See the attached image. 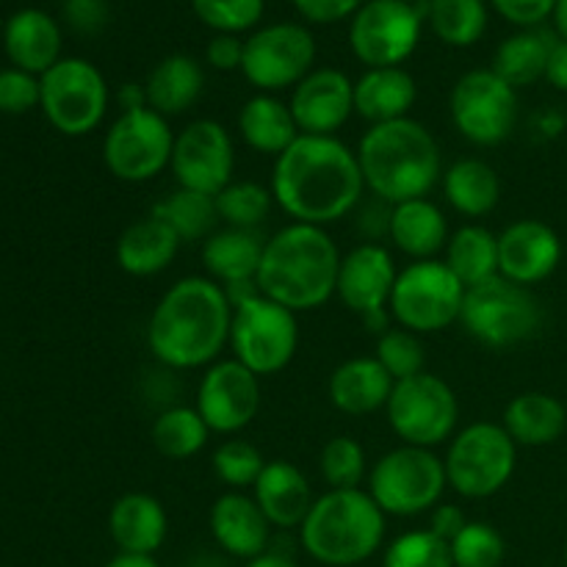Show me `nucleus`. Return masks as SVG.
<instances>
[{
  "label": "nucleus",
  "mask_w": 567,
  "mask_h": 567,
  "mask_svg": "<svg viewBox=\"0 0 567 567\" xmlns=\"http://www.w3.org/2000/svg\"><path fill=\"white\" fill-rule=\"evenodd\" d=\"M271 197L291 221L327 227L358 208L365 192L358 153L338 136H299L275 158Z\"/></svg>",
  "instance_id": "f257e3e1"
},
{
  "label": "nucleus",
  "mask_w": 567,
  "mask_h": 567,
  "mask_svg": "<svg viewBox=\"0 0 567 567\" xmlns=\"http://www.w3.org/2000/svg\"><path fill=\"white\" fill-rule=\"evenodd\" d=\"M233 302L210 277H183L155 305L147 327L150 352L175 371L214 365L230 343Z\"/></svg>",
  "instance_id": "f03ea898"
},
{
  "label": "nucleus",
  "mask_w": 567,
  "mask_h": 567,
  "mask_svg": "<svg viewBox=\"0 0 567 567\" xmlns=\"http://www.w3.org/2000/svg\"><path fill=\"white\" fill-rule=\"evenodd\" d=\"M341 252L324 227L291 221L266 238L255 286L271 302L305 313L336 297Z\"/></svg>",
  "instance_id": "7ed1b4c3"
},
{
  "label": "nucleus",
  "mask_w": 567,
  "mask_h": 567,
  "mask_svg": "<svg viewBox=\"0 0 567 567\" xmlns=\"http://www.w3.org/2000/svg\"><path fill=\"white\" fill-rule=\"evenodd\" d=\"M354 153L365 188L385 205L426 197L443 177L441 147L435 136L410 116L371 125Z\"/></svg>",
  "instance_id": "20e7f679"
},
{
  "label": "nucleus",
  "mask_w": 567,
  "mask_h": 567,
  "mask_svg": "<svg viewBox=\"0 0 567 567\" xmlns=\"http://www.w3.org/2000/svg\"><path fill=\"white\" fill-rule=\"evenodd\" d=\"M385 540V513L369 491H327L299 526L310 559L327 567H354L374 557Z\"/></svg>",
  "instance_id": "39448f33"
},
{
  "label": "nucleus",
  "mask_w": 567,
  "mask_h": 567,
  "mask_svg": "<svg viewBox=\"0 0 567 567\" xmlns=\"http://www.w3.org/2000/svg\"><path fill=\"white\" fill-rule=\"evenodd\" d=\"M443 465H446L449 487L457 496L480 502L496 496L509 485L518 465V443L502 424L476 421L463 426L449 441Z\"/></svg>",
  "instance_id": "423d86ee"
},
{
  "label": "nucleus",
  "mask_w": 567,
  "mask_h": 567,
  "mask_svg": "<svg viewBox=\"0 0 567 567\" xmlns=\"http://www.w3.org/2000/svg\"><path fill=\"white\" fill-rule=\"evenodd\" d=\"M446 465L432 449L396 446L369 471V496L385 515L413 518L432 513L446 493Z\"/></svg>",
  "instance_id": "0eeeda50"
},
{
  "label": "nucleus",
  "mask_w": 567,
  "mask_h": 567,
  "mask_svg": "<svg viewBox=\"0 0 567 567\" xmlns=\"http://www.w3.org/2000/svg\"><path fill=\"white\" fill-rule=\"evenodd\" d=\"M460 324L485 347L509 349L540 332L543 308L529 288L498 275L480 286L465 288Z\"/></svg>",
  "instance_id": "6e6552de"
},
{
  "label": "nucleus",
  "mask_w": 567,
  "mask_h": 567,
  "mask_svg": "<svg viewBox=\"0 0 567 567\" xmlns=\"http://www.w3.org/2000/svg\"><path fill=\"white\" fill-rule=\"evenodd\" d=\"M233 358L258 377H275L291 365L299 349L297 313L255 291L233 305Z\"/></svg>",
  "instance_id": "1a4fd4ad"
},
{
  "label": "nucleus",
  "mask_w": 567,
  "mask_h": 567,
  "mask_svg": "<svg viewBox=\"0 0 567 567\" xmlns=\"http://www.w3.org/2000/svg\"><path fill=\"white\" fill-rule=\"evenodd\" d=\"M463 299L465 286L441 258L413 260L399 269L388 310L396 327H404L415 336H430L457 324Z\"/></svg>",
  "instance_id": "9d476101"
},
{
  "label": "nucleus",
  "mask_w": 567,
  "mask_h": 567,
  "mask_svg": "<svg viewBox=\"0 0 567 567\" xmlns=\"http://www.w3.org/2000/svg\"><path fill=\"white\" fill-rule=\"evenodd\" d=\"M388 424L404 446L432 449L452 441L460 424V402L454 388L441 377L421 371L393 385L388 399Z\"/></svg>",
  "instance_id": "9b49d317"
},
{
  "label": "nucleus",
  "mask_w": 567,
  "mask_h": 567,
  "mask_svg": "<svg viewBox=\"0 0 567 567\" xmlns=\"http://www.w3.org/2000/svg\"><path fill=\"white\" fill-rule=\"evenodd\" d=\"M42 114L64 136H86L97 131L109 114V83L86 59H61L42 78Z\"/></svg>",
  "instance_id": "f8f14e48"
},
{
  "label": "nucleus",
  "mask_w": 567,
  "mask_h": 567,
  "mask_svg": "<svg viewBox=\"0 0 567 567\" xmlns=\"http://www.w3.org/2000/svg\"><path fill=\"white\" fill-rule=\"evenodd\" d=\"M175 153V133L169 120L144 109L120 111L103 142V161L122 183H147L169 169Z\"/></svg>",
  "instance_id": "ddd939ff"
},
{
  "label": "nucleus",
  "mask_w": 567,
  "mask_h": 567,
  "mask_svg": "<svg viewBox=\"0 0 567 567\" xmlns=\"http://www.w3.org/2000/svg\"><path fill=\"white\" fill-rule=\"evenodd\" d=\"M316 39L308 25L275 22L244 39L241 72L260 94L299 86L313 72Z\"/></svg>",
  "instance_id": "4468645a"
},
{
  "label": "nucleus",
  "mask_w": 567,
  "mask_h": 567,
  "mask_svg": "<svg viewBox=\"0 0 567 567\" xmlns=\"http://www.w3.org/2000/svg\"><path fill=\"white\" fill-rule=\"evenodd\" d=\"M452 125L476 147H496L518 122V89L493 70H471L457 78L449 94Z\"/></svg>",
  "instance_id": "2eb2a0df"
},
{
  "label": "nucleus",
  "mask_w": 567,
  "mask_h": 567,
  "mask_svg": "<svg viewBox=\"0 0 567 567\" xmlns=\"http://www.w3.org/2000/svg\"><path fill=\"white\" fill-rule=\"evenodd\" d=\"M424 11L408 0H365L349 25V48L365 70L402 66L415 53Z\"/></svg>",
  "instance_id": "dca6fc26"
},
{
  "label": "nucleus",
  "mask_w": 567,
  "mask_h": 567,
  "mask_svg": "<svg viewBox=\"0 0 567 567\" xmlns=\"http://www.w3.org/2000/svg\"><path fill=\"white\" fill-rule=\"evenodd\" d=\"M169 169L181 188L216 197L236 175V144L230 131L216 120L188 122L175 136Z\"/></svg>",
  "instance_id": "f3484780"
},
{
  "label": "nucleus",
  "mask_w": 567,
  "mask_h": 567,
  "mask_svg": "<svg viewBox=\"0 0 567 567\" xmlns=\"http://www.w3.org/2000/svg\"><path fill=\"white\" fill-rule=\"evenodd\" d=\"M260 410V377L236 358L208 365L197 388V413L216 435H238Z\"/></svg>",
  "instance_id": "a211bd4d"
},
{
  "label": "nucleus",
  "mask_w": 567,
  "mask_h": 567,
  "mask_svg": "<svg viewBox=\"0 0 567 567\" xmlns=\"http://www.w3.org/2000/svg\"><path fill=\"white\" fill-rule=\"evenodd\" d=\"M396 277L399 269L393 264V255L382 244H358L347 255H341L336 297L360 319L385 313Z\"/></svg>",
  "instance_id": "6ab92c4d"
},
{
  "label": "nucleus",
  "mask_w": 567,
  "mask_h": 567,
  "mask_svg": "<svg viewBox=\"0 0 567 567\" xmlns=\"http://www.w3.org/2000/svg\"><path fill=\"white\" fill-rule=\"evenodd\" d=\"M563 264V238L540 219H518L498 233V275L518 286L548 280Z\"/></svg>",
  "instance_id": "aec40b11"
},
{
  "label": "nucleus",
  "mask_w": 567,
  "mask_h": 567,
  "mask_svg": "<svg viewBox=\"0 0 567 567\" xmlns=\"http://www.w3.org/2000/svg\"><path fill=\"white\" fill-rule=\"evenodd\" d=\"M291 114L305 136H336L354 114V83L336 66H321L291 89Z\"/></svg>",
  "instance_id": "412c9836"
},
{
  "label": "nucleus",
  "mask_w": 567,
  "mask_h": 567,
  "mask_svg": "<svg viewBox=\"0 0 567 567\" xmlns=\"http://www.w3.org/2000/svg\"><path fill=\"white\" fill-rule=\"evenodd\" d=\"M208 529L221 551L244 563H252L269 551L271 524L260 513L258 502L241 491L216 498L208 515Z\"/></svg>",
  "instance_id": "4be33fe9"
},
{
  "label": "nucleus",
  "mask_w": 567,
  "mask_h": 567,
  "mask_svg": "<svg viewBox=\"0 0 567 567\" xmlns=\"http://www.w3.org/2000/svg\"><path fill=\"white\" fill-rule=\"evenodd\" d=\"M252 498L271 529H299L316 504L308 476L288 460H269L252 487Z\"/></svg>",
  "instance_id": "5701e85b"
},
{
  "label": "nucleus",
  "mask_w": 567,
  "mask_h": 567,
  "mask_svg": "<svg viewBox=\"0 0 567 567\" xmlns=\"http://www.w3.org/2000/svg\"><path fill=\"white\" fill-rule=\"evenodd\" d=\"M109 535L120 554L155 557L169 535V515L150 493H125L109 513Z\"/></svg>",
  "instance_id": "b1692460"
},
{
  "label": "nucleus",
  "mask_w": 567,
  "mask_h": 567,
  "mask_svg": "<svg viewBox=\"0 0 567 567\" xmlns=\"http://www.w3.org/2000/svg\"><path fill=\"white\" fill-rule=\"evenodd\" d=\"M61 28L48 11L20 9L6 20L3 50L17 70L42 78L61 61Z\"/></svg>",
  "instance_id": "393cba45"
},
{
  "label": "nucleus",
  "mask_w": 567,
  "mask_h": 567,
  "mask_svg": "<svg viewBox=\"0 0 567 567\" xmlns=\"http://www.w3.org/2000/svg\"><path fill=\"white\" fill-rule=\"evenodd\" d=\"M419 100V83L404 66H377L354 81V114L369 125L408 120Z\"/></svg>",
  "instance_id": "a878e982"
},
{
  "label": "nucleus",
  "mask_w": 567,
  "mask_h": 567,
  "mask_svg": "<svg viewBox=\"0 0 567 567\" xmlns=\"http://www.w3.org/2000/svg\"><path fill=\"white\" fill-rule=\"evenodd\" d=\"M266 238L258 230L225 227L203 241V266L221 288L252 286L264 260Z\"/></svg>",
  "instance_id": "bb28decb"
},
{
  "label": "nucleus",
  "mask_w": 567,
  "mask_h": 567,
  "mask_svg": "<svg viewBox=\"0 0 567 567\" xmlns=\"http://www.w3.org/2000/svg\"><path fill=\"white\" fill-rule=\"evenodd\" d=\"M393 377L377 358H352L330 374L327 396L332 408L347 415H371L388 408L393 393Z\"/></svg>",
  "instance_id": "cd10ccee"
},
{
  "label": "nucleus",
  "mask_w": 567,
  "mask_h": 567,
  "mask_svg": "<svg viewBox=\"0 0 567 567\" xmlns=\"http://www.w3.org/2000/svg\"><path fill=\"white\" fill-rule=\"evenodd\" d=\"M388 236L408 258L435 260L449 244L446 214L430 197L391 205Z\"/></svg>",
  "instance_id": "c85d7f7f"
},
{
  "label": "nucleus",
  "mask_w": 567,
  "mask_h": 567,
  "mask_svg": "<svg viewBox=\"0 0 567 567\" xmlns=\"http://www.w3.org/2000/svg\"><path fill=\"white\" fill-rule=\"evenodd\" d=\"M181 244L175 230H169L164 221L150 214L120 233L116 264L131 277H155L169 269Z\"/></svg>",
  "instance_id": "c756f323"
},
{
  "label": "nucleus",
  "mask_w": 567,
  "mask_h": 567,
  "mask_svg": "<svg viewBox=\"0 0 567 567\" xmlns=\"http://www.w3.org/2000/svg\"><path fill=\"white\" fill-rule=\"evenodd\" d=\"M504 430L518 446L543 449L557 443L567 430V408L557 396L543 391H526L509 399L504 408Z\"/></svg>",
  "instance_id": "7c9ffc66"
},
{
  "label": "nucleus",
  "mask_w": 567,
  "mask_h": 567,
  "mask_svg": "<svg viewBox=\"0 0 567 567\" xmlns=\"http://www.w3.org/2000/svg\"><path fill=\"white\" fill-rule=\"evenodd\" d=\"M205 86V72L197 59L186 53H172L150 70L144 81L147 105L161 116H181L199 100Z\"/></svg>",
  "instance_id": "2f4dec72"
},
{
  "label": "nucleus",
  "mask_w": 567,
  "mask_h": 567,
  "mask_svg": "<svg viewBox=\"0 0 567 567\" xmlns=\"http://www.w3.org/2000/svg\"><path fill=\"white\" fill-rule=\"evenodd\" d=\"M238 133L244 144L255 153L282 155L302 133L291 114V105L282 103L277 94H255L238 111Z\"/></svg>",
  "instance_id": "473e14b6"
},
{
  "label": "nucleus",
  "mask_w": 567,
  "mask_h": 567,
  "mask_svg": "<svg viewBox=\"0 0 567 567\" xmlns=\"http://www.w3.org/2000/svg\"><path fill=\"white\" fill-rule=\"evenodd\" d=\"M443 197L460 216L480 219L487 216L502 199L498 172L482 158H460L443 172Z\"/></svg>",
  "instance_id": "72a5a7b5"
},
{
  "label": "nucleus",
  "mask_w": 567,
  "mask_h": 567,
  "mask_svg": "<svg viewBox=\"0 0 567 567\" xmlns=\"http://www.w3.org/2000/svg\"><path fill=\"white\" fill-rule=\"evenodd\" d=\"M443 264L465 288L498 277V236L485 225H463L449 236Z\"/></svg>",
  "instance_id": "f704fd0d"
},
{
  "label": "nucleus",
  "mask_w": 567,
  "mask_h": 567,
  "mask_svg": "<svg viewBox=\"0 0 567 567\" xmlns=\"http://www.w3.org/2000/svg\"><path fill=\"white\" fill-rule=\"evenodd\" d=\"M551 48L554 37H548L540 28H524V31L513 33L498 44L491 70L513 89L532 86L540 78H546Z\"/></svg>",
  "instance_id": "c9c22d12"
},
{
  "label": "nucleus",
  "mask_w": 567,
  "mask_h": 567,
  "mask_svg": "<svg viewBox=\"0 0 567 567\" xmlns=\"http://www.w3.org/2000/svg\"><path fill=\"white\" fill-rule=\"evenodd\" d=\"M153 216L175 230L181 241H205L214 236L216 221H219L214 197L181 186L153 205Z\"/></svg>",
  "instance_id": "e433bc0d"
},
{
  "label": "nucleus",
  "mask_w": 567,
  "mask_h": 567,
  "mask_svg": "<svg viewBox=\"0 0 567 567\" xmlns=\"http://www.w3.org/2000/svg\"><path fill=\"white\" fill-rule=\"evenodd\" d=\"M424 17L432 33L449 48H474L491 20L485 0H430Z\"/></svg>",
  "instance_id": "4c0bfd02"
},
{
  "label": "nucleus",
  "mask_w": 567,
  "mask_h": 567,
  "mask_svg": "<svg viewBox=\"0 0 567 567\" xmlns=\"http://www.w3.org/2000/svg\"><path fill=\"white\" fill-rule=\"evenodd\" d=\"M210 430L197 408H166L150 430L155 452L166 460H188L208 446Z\"/></svg>",
  "instance_id": "58836bf2"
},
{
  "label": "nucleus",
  "mask_w": 567,
  "mask_h": 567,
  "mask_svg": "<svg viewBox=\"0 0 567 567\" xmlns=\"http://www.w3.org/2000/svg\"><path fill=\"white\" fill-rule=\"evenodd\" d=\"M214 199L219 221H225V227H238V230H258L260 221L269 219L271 205H275L271 188L255 181H233Z\"/></svg>",
  "instance_id": "ea45409f"
},
{
  "label": "nucleus",
  "mask_w": 567,
  "mask_h": 567,
  "mask_svg": "<svg viewBox=\"0 0 567 567\" xmlns=\"http://www.w3.org/2000/svg\"><path fill=\"white\" fill-rule=\"evenodd\" d=\"M319 471L330 491H358L363 482H369V460H365L363 446L347 435L332 437L321 449Z\"/></svg>",
  "instance_id": "a19ab883"
},
{
  "label": "nucleus",
  "mask_w": 567,
  "mask_h": 567,
  "mask_svg": "<svg viewBox=\"0 0 567 567\" xmlns=\"http://www.w3.org/2000/svg\"><path fill=\"white\" fill-rule=\"evenodd\" d=\"M382 567H454L452 546L430 529L404 532L385 548Z\"/></svg>",
  "instance_id": "79ce46f5"
},
{
  "label": "nucleus",
  "mask_w": 567,
  "mask_h": 567,
  "mask_svg": "<svg viewBox=\"0 0 567 567\" xmlns=\"http://www.w3.org/2000/svg\"><path fill=\"white\" fill-rule=\"evenodd\" d=\"M454 567H502L507 557V540L502 532L482 520H468L452 543Z\"/></svg>",
  "instance_id": "37998d69"
},
{
  "label": "nucleus",
  "mask_w": 567,
  "mask_h": 567,
  "mask_svg": "<svg viewBox=\"0 0 567 567\" xmlns=\"http://www.w3.org/2000/svg\"><path fill=\"white\" fill-rule=\"evenodd\" d=\"M266 463L260 449L255 443L241 441V437H230V441L221 443L214 452V474L225 482L230 491H247L255 487L258 476L264 474Z\"/></svg>",
  "instance_id": "c03bdc74"
},
{
  "label": "nucleus",
  "mask_w": 567,
  "mask_h": 567,
  "mask_svg": "<svg viewBox=\"0 0 567 567\" xmlns=\"http://www.w3.org/2000/svg\"><path fill=\"white\" fill-rule=\"evenodd\" d=\"M374 358L380 360L382 369L393 377V382H402L421 374L426 363L421 338L415 336V332L404 330V327H388V330L377 338Z\"/></svg>",
  "instance_id": "a18cd8bd"
},
{
  "label": "nucleus",
  "mask_w": 567,
  "mask_h": 567,
  "mask_svg": "<svg viewBox=\"0 0 567 567\" xmlns=\"http://www.w3.org/2000/svg\"><path fill=\"white\" fill-rule=\"evenodd\" d=\"M192 9L203 25L214 33H236L258 28L264 20L266 0H192Z\"/></svg>",
  "instance_id": "49530a36"
},
{
  "label": "nucleus",
  "mask_w": 567,
  "mask_h": 567,
  "mask_svg": "<svg viewBox=\"0 0 567 567\" xmlns=\"http://www.w3.org/2000/svg\"><path fill=\"white\" fill-rule=\"evenodd\" d=\"M42 103V83L37 75L25 70H0V114L20 116L39 109Z\"/></svg>",
  "instance_id": "de8ad7c7"
},
{
  "label": "nucleus",
  "mask_w": 567,
  "mask_h": 567,
  "mask_svg": "<svg viewBox=\"0 0 567 567\" xmlns=\"http://www.w3.org/2000/svg\"><path fill=\"white\" fill-rule=\"evenodd\" d=\"M299 17L313 25H336V22L352 20L365 0H291Z\"/></svg>",
  "instance_id": "09e8293b"
},
{
  "label": "nucleus",
  "mask_w": 567,
  "mask_h": 567,
  "mask_svg": "<svg viewBox=\"0 0 567 567\" xmlns=\"http://www.w3.org/2000/svg\"><path fill=\"white\" fill-rule=\"evenodd\" d=\"M507 22L524 28H537L554 14L557 0H487Z\"/></svg>",
  "instance_id": "8fccbe9b"
},
{
  "label": "nucleus",
  "mask_w": 567,
  "mask_h": 567,
  "mask_svg": "<svg viewBox=\"0 0 567 567\" xmlns=\"http://www.w3.org/2000/svg\"><path fill=\"white\" fill-rule=\"evenodd\" d=\"M64 17L72 31L94 37L109 25L111 9L105 0H64Z\"/></svg>",
  "instance_id": "3c124183"
},
{
  "label": "nucleus",
  "mask_w": 567,
  "mask_h": 567,
  "mask_svg": "<svg viewBox=\"0 0 567 567\" xmlns=\"http://www.w3.org/2000/svg\"><path fill=\"white\" fill-rule=\"evenodd\" d=\"M205 61L219 72L241 70L244 39L236 33H214L208 48H205Z\"/></svg>",
  "instance_id": "603ef678"
},
{
  "label": "nucleus",
  "mask_w": 567,
  "mask_h": 567,
  "mask_svg": "<svg viewBox=\"0 0 567 567\" xmlns=\"http://www.w3.org/2000/svg\"><path fill=\"white\" fill-rule=\"evenodd\" d=\"M465 524H468V518H465L463 509L454 507V504H437L430 513V532L446 543H452L454 537L465 529Z\"/></svg>",
  "instance_id": "864d4df0"
},
{
  "label": "nucleus",
  "mask_w": 567,
  "mask_h": 567,
  "mask_svg": "<svg viewBox=\"0 0 567 567\" xmlns=\"http://www.w3.org/2000/svg\"><path fill=\"white\" fill-rule=\"evenodd\" d=\"M546 81L551 83L557 92H567V42L565 39H554L551 55H548Z\"/></svg>",
  "instance_id": "5fc2aeb1"
},
{
  "label": "nucleus",
  "mask_w": 567,
  "mask_h": 567,
  "mask_svg": "<svg viewBox=\"0 0 567 567\" xmlns=\"http://www.w3.org/2000/svg\"><path fill=\"white\" fill-rule=\"evenodd\" d=\"M147 105V92H144V83H125L120 89V109L131 111V109H144Z\"/></svg>",
  "instance_id": "6e6d98bb"
},
{
  "label": "nucleus",
  "mask_w": 567,
  "mask_h": 567,
  "mask_svg": "<svg viewBox=\"0 0 567 567\" xmlns=\"http://www.w3.org/2000/svg\"><path fill=\"white\" fill-rule=\"evenodd\" d=\"M244 567H297L291 557H286V554H277V551H266L260 554L258 559H252V563H247Z\"/></svg>",
  "instance_id": "4d7b16f0"
},
{
  "label": "nucleus",
  "mask_w": 567,
  "mask_h": 567,
  "mask_svg": "<svg viewBox=\"0 0 567 567\" xmlns=\"http://www.w3.org/2000/svg\"><path fill=\"white\" fill-rule=\"evenodd\" d=\"M105 567H161L155 557H138V554H116Z\"/></svg>",
  "instance_id": "13d9d810"
},
{
  "label": "nucleus",
  "mask_w": 567,
  "mask_h": 567,
  "mask_svg": "<svg viewBox=\"0 0 567 567\" xmlns=\"http://www.w3.org/2000/svg\"><path fill=\"white\" fill-rule=\"evenodd\" d=\"M551 20H554V31H557V39H565L567 42V0H557Z\"/></svg>",
  "instance_id": "bf43d9fd"
},
{
  "label": "nucleus",
  "mask_w": 567,
  "mask_h": 567,
  "mask_svg": "<svg viewBox=\"0 0 567 567\" xmlns=\"http://www.w3.org/2000/svg\"><path fill=\"white\" fill-rule=\"evenodd\" d=\"M565 567H567V540H565Z\"/></svg>",
  "instance_id": "052dcab7"
},
{
  "label": "nucleus",
  "mask_w": 567,
  "mask_h": 567,
  "mask_svg": "<svg viewBox=\"0 0 567 567\" xmlns=\"http://www.w3.org/2000/svg\"><path fill=\"white\" fill-rule=\"evenodd\" d=\"M408 3H415V0H408Z\"/></svg>",
  "instance_id": "680f3d73"
}]
</instances>
